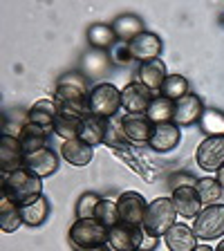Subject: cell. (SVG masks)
<instances>
[{
  "label": "cell",
  "mask_w": 224,
  "mask_h": 251,
  "mask_svg": "<svg viewBox=\"0 0 224 251\" xmlns=\"http://www.w3.org/2000/svg\"><path fill=\"white\" fill-rule=\"evenodd\" d=\"M90 90L92 88L88 85V76L83 72H68L58 78L52 99L56 101L61 112H68V115L85 119L90 115V108H88Z\"/></svg>",
  "instance_id": "obj_1"
},
{
  "label": "cell",
  "mask_w": 224,
  "mask_h": 251,
  "mask_svg": "<svg viewBox=\"0 0 224 251\" xmlns=\"http://www.w3.org/2000/svg\"><path fill=\"white\" fill-rule=\"evenodd\" d=\"M0 193L9 198L11 202H16L18 206L34 202L43 195V177H38L36 173H31L29 168H18L14 173L2 175L0 182Z\"/></svg>",
  "instance_id": "obj_2"
},
{
  "label": "cell",
  "mask_w": 224,
  "mask_h": 251,
  "mask_svg": "<svg viewBox=\"0 0 224 251\" xmlns=\"http://www.w3.org/2000/svg\"><path fill=\"white\" fill-rule=\"evenodd\" d=\"M175 220H177V211H175L173 198H155L148 202V209L141 226H144V231L148 235L164 238V233L175 225Z\"/></svg>",
  "instance_id": "obj_3"
},
{
  "label": "cell",
  "mask_w": 224,
  "mask_h": 251,
  "mask_svg": "<svg viewBox=\"0 0 224 251\" xmlns=\"http://www.w3.org/2000/svg\"><path fill=\"white\" fill-rule=\"evenodd\" d=\"M90 115L101 117V119H115L119 115L121 105V90L115 83H97L92 85L88 97Z\"/></svg>",
  "instance_id": "obj_4"
},
{
  "label": "cell",
  "mask_w": 224,
  "mask_h": 251,
  "mask_svg": "<svg viewBox=\"0 0 224 251\" xmlns=\"http://www.w3.org/2000/svg\"><path fill=\"white\" fill-rule=\"evenodd\" d=\"M68 235L70 242L81 251L108 245V229L103 225H99L97 220H74Z\"/></svg>",
  "instance_id": "obj_5"
},
{
  "label": "cell",
  "mask_w": 224,
  "mask_h": 251,
  "mask_svg": "<svg viewBox=\"0 0 224 251\" xmlns=\"http://www.w3.org/2000/svg\"><path fill=\"white\" fill-rule=\"evenodd\" d=\"M193 231H195V235H198V240H204V242L222 240V235H224V204L204 206L202 213L193 220Z\"/></svg>",
  "instance_id": "obj_6"
},
{
  "label": "cell",
  "mask_w": 224,
  "mask_h": 251,
  "mask_svg": "<svg viewBox=\"0 0 224 251\" xmlns=\"http://www.w3.org/2000/svg\"><path fill=\"white\" fill-rule=\"evenodd\" d=\"M144 238H146L144 226H132L119 222L112 229H108V247L112 251H139Z\"/></svg>",
  "instance_id": "obj_7"
},
{
  "label": "cell",
  "mask_w": 224,
  "mask_h": 251,
  "mask_svg": "<svg viewBox=\"0 0 224 251\" xmlns=\"http://www.w3.org/2000/svg\"><path fill=\"white\" fill-rule=\"evenodd\" d=\"M155 97L157 94L152 90H148L144 83L130 81L121 90V105H124L125 115H146Z\"/></svg>",
  "instance_id": "obj_8"
},
{
  "label": "cell",
  "mask_w": 224,
  "mask_h": 251,
  "mask_svg": "<svg viewBox=\"0 0 224 251\" xmlns=\"http://www.w3.org/2000/svg\"><path fill=\"white\" fill-rule=\"evenodd\" d=\"M117 209H119V220L124 225L141 226L146 209H148V202L137 191H125V193H121L117 198Z\"/></svg>",
  "instance_id": "obj_9"
},
{
  "label": "cell",
  "mask_w": 224,
  "mask_h": 251,
  "mask_svg": "<svg viewBox=\"0 0 224 251\" xmlns=\"http://www.w3.org/2000/svg\"><path fill=\"white\" fill-rule=\"evenodd\" d=\"M195 162L202 171L218 173L224 164V137H204L195 152Z\"/></svg>",
  "instance_id": "obj_10"
},
{
  "label": "cell",
  "mask_w": 224,
  "mask_h": 251,
  "mask_svg": "<svg viewBox=\"0 0 224 251\" xmlns=\"http://www.w3.org/2000/svg\"><path fill=\"white\" fill-rule=\"evenodd\" d=\"M204 101L199 99L198 94L188 92L186 97H182L179 101H175V112H173V124L179 128H188L193 124H199L204 115Z\"/></svg>",
  "instance_id": "obj_11"
},
{
  "label": "cell",
  "mask_w": 224,
  "mask_h": 251,
  "mask_svg": "<svg viewBox=\"0 0 224 251\" xmlns=\"http://www.w3.org/2000/svg\"><path fill=\"white\" fill-rule=\"evenodd\" d=\"M128 47H130L132 61L144 65V63H150V61L159 58V54H162V50H164V41L157 36V34H152V31H144L135 41L128 43Z\"/></svg>",
  "instance_id": "obj_12"
},
{
  "label": "cell",
  "mask_w": 224,
  "mask_h": 251,
  "mask_svg": "<svg viewBox=\"0 0 224 251\" xmlns=\"http://www.w3.org/2000/svg\"><path fill=\"white\" fill-rule=\"evenodd\" d=\"M23 162H25V151L21 146V139L14 135H2V139H0V171H2V175L23 168Z\"/></svg>",
  "instance_id": "obj_13"
},
{
  "label": "cell",
  "mask_w": 224,
  "mask_h": 251,
  "mask_svg": "<svg viewBox=\"0 0 224 251\" xmlns=\"http://www.w3.org/2000/svg\"><path fill=\"white\" fill-rule=\"evenodd\" d=\"M173 204H175V211H177L179 218H198L202 213L204 204L199 200V193L195 186H182L171 191Z\"/></svg>",
  "instance_id": "obj_14"
},
{
  "label": "cell",
  "mask_w": 224,
  "mask_h": 251,
  "mask_svg": "<svg viewBox=\"0 0 224 251\" xmlns=\"http://www.w3.org/2000/svg\"><path fill=\"white\" fill-rule=\"evenodd\" d=\"M119 124L125 139L130 144H148L152 135V128H155L146 115H124L119 119Z\"/></svg>",
  "instance_id": "obj_15"
},
{
  "label": "cell",
  "mask_w": 224,
  "mask_h": 251,
  "mask_svg": "<svg viewBox=\"0 0 224 251\" xmlns=\"http://www.w3.org/2000/svg\"><path fill=\"white\" fill-rule=\"evenodd\" d=\"M23 166L29 168L31 173H36L38 177L45 179V177H50V175H54V173L58 171V155L47 146V148H43V151L27 152Z\"/></svg>",
  "instance_id": "obj_16"
},
{
  "label": "cell",
  "mask_w": 224,
  "mask_h": 251,
  "mask_svg": "<svg viewBox=\"0 0 224 251\" xmlns=\"http://www.w3.org/2000/svg\"><path fill=\"white\" fill-rule=\"evenodd\" d=\"M164 245L168 247V251H193L198 247V235H195L193 226L175 222L164 233Z\"/></svg>",
  "instance_id": "obj_17"
},
{
  "label": "cell",
  "mask_w": 224,
  "mask_h": 251,
  "mask_svg": "<svg viewBox=\"0 0 224 251\" xmlns=\"http://www.w3.org/2000/svg\"><path fill=\"white\" fill-rule=\"evenodd\" d=\"M179 141H182V128L171 121V124H159L152 128L148 146L155 152H168V151H173V148H177Z\"/></svg>",
  "instance_id": "obj_18"
},
{
  "label": "cell",
  "mask_w": 224,
  "mask_h": 251,
  "mask_svg": "<svg viewBox=\"0 0 224 251\" xmlns=\"http://www.w3.org/2000/svg\"><path fill=\"white\" fill-rule=\"evenodd\" d=\"M61 157L70 164V166L83 168V166H88V164L92 162L94 148L88 146L85 141H81L76 137V139H68V141H63L61 144Z\"/></svg>",
  "instance_id": "obj_19"
},
{
  "label": "cell",
  "mask_w": 224,
  "mask_h": 251,
  "mask_svg": "<svg viewBox=\"0 0 224 251\" xmlns=\"http://www.w3.org/2000/svg\"><path fill=\"white\" fill-rule=\"evenodd\" d=\"M108 119H101V117L88 115L83 121H81V128H78V139L85 141L88 146H99V144H105V135H108Z\"/></svg>",
  "instance_id": "obj_20"
},
{
  "label": "cell",
  "mask_w": 224,
  "mask_h": 251,
  "mask_svg": "<svg viewBox=\"0 0 224 251\" xmlns=\"http://www.w3.org/2000/svg\"><path fill=\"white\" fill-rule=\"evenodd\" d=\"M166 76H168V72H166V65H164L162 58L144 63V65H139V70H137V81L144 83L148 90H152L155 94H159Z\"/></svg>",
  "instance_id": "obj_21"
},
{
  "label": "cell",
  "mask_w": 224,
  "mask_h": 251,
  "mask_svg": "<svg viewBox=\"0 0 224 251\" xmlns=\"http://www.w3.org/2000/svg\"><path fill=\"white\" fill-rule=\"evenodd\" d=\"M56 115H58L56 101L54 99H38L36 103L27 110V121H29V124H36V126H43L47 130H52Z\"/></svg>",
  "instance_id": "obj_22"
},
{
  "label": "cell",
  "mask_w": 224,
  "mask_h": 251,
  "mask_svg": "<svg viewBox=\"0 0 224 251\" xmlns=\"http://www.w3.org/2000/svg\"><path fill=\"white\" fill-rule=\"evenodd\" d=\"M18 139H21V146H23V151H25V155L27 152H36V151L47 148L50 130L43 128V126H36V124H29V121H27V124L23 126Z\"/></svg>",
  "instance_id": "obj_23"
},
{
  "label": "cell",
  "mask_w": 224,
  "mask_h": 251,
  "mask_svg": "<svg viewBox=\"0 0 224 251\" xmlns=\"http://www.w3.org/2000/svg\"><path fill=\"white\" fill-rule=\"evenodd\" d=\"M112 29H115L117 38H119L121 43H130V41H135L139 34H144V31H146V27H144V21H141L139 16H135V14H121V16H117V18H115Z\"/></svg>",
  "instance_id": "obj_24"
},
{
  "label": "cell",
  "mask_w": 224,
  "mask_h": 251,
  "mask_svg": "<svg viewBox=\"0 0 224 251\" xmlns=\"http://www.w3.org/2000/svg\"><path fill=\"white\" fill-rule=\"evenodd\" d=\"M88 43L92 50H99V52H108L119 43L112 25H103V23H94L88 29Z\"/></svg>",
  "instance_id": "obj_25"
},
{
  "label": "cell",
  "mask_w": 224,
  "mask_h": 251,
  "mask_svg": "<svg viewBox=\"0 0 224 251\" xmlns=\"http://www.w3.org/2000/svg\"><path fill=\"white\" fill-rule=\"evenodd\" d=\"M23 226V211L16 202L0 193V229L5 233H14Z\"/></svg>",
  "instance_id": "obj_26"
},
{
  "label": "cell",
  "mask_w": 224,
  "mask_h": 251,
  "mask_svg": "<svg viewBox=\"0 0 224 251\" xmlns=\"http://www.w3.org/2000/svg\"><path fill=\"white\" fill-rule=\"evenodd\" d=\"M50 198L47 195H41L38 200H34V202L25 204V206H21L23 211V225L27 226H41L45 225V220L50 218Z\"/></svg>",
  "instance_id": "obj_27"
},
{
  "label": "cell",
  "mask_w": 224,
  "mask_h": 251,
  "mask_svg": "<svg viewBox=\"0 0 224 251\" xmlns=\"http://www.w3.org/2000/svg\"><path fill=\"white\" fill-rule=\"evenodd\" d=\"M173 112H175V101L166 99V97H162V94H157L155 99H152L150 108H148L146 117L150 119L152 126H159V124H171Z\"/></svg>",
  "instance_id": "obj_28"
},
{
  "label": "cell",
  "mask_w": 224,
  "mask_h": 251,
  "mask_svg": "<svg viewBox=\"0 0 224 251\" xmlns=\"http://www.w3.org/2000/svg\"><path fill=\"white\" fill-rule=\"evenodd\" d=\"M81 117H74V115H68V112H61L58 110L56 119H54V126H52V132L56 137H61L63 141L68 139H76L78 137V128H81Z\"/></svg>",
  "instance_id": "obj_29"
},
{
  "label": "cell",
  "mask_w": 224,
  "mask_h": 251,
  "mask_svg": "<svg viewBox=\"0 0 224 251\" xmlns=\"http://www.w3.org/2000/svg\"><path fill=\"white\" fill-rule=\"evenodd\" d=\"M199 130L206 137H224V112L218 108H206L199 119Z\"/></svg>",
  "instance_id": "obj_30"
},
{
  "label": "cell",
  "mask_w": 224,
  "mask_h": 251,
  "mask_svg": "<svg viewBox=\"0 0 224 251\" xmlns=\"http://www.w3.org/2000/svg\"><path fill=\"white\" fill-rule=\"evenodd\" d=\"M188 92H191V85H188V78L182 76V74H168L162 90H159V94L171 101H179Z\"/></svg>",
  "instance_id": "obj_31"
},
{
  "label": "cell",
  "mask_w": 224,
  "mask_h": 251,
  "mask_svg": "<svg viewBox=\"0 0 224 251\" xmlns=\"http://www.w3.org/2000/svg\"><path fill=\"white\" fill-rule=\"evenodd\" d=\"M94 220L103 225L105 229H112L115 225H119V209H117V200L110 198H101L99 206H97V213H94Z\"/></svg>",
  "instance_id": "obj_32"
},
{
  "label": "cell",
  "mask_w": 224,
  "mask_h": 251,
  "mask_svg": "<svg viewBox=\"0 0 224 251\" xmlns=\"http://www.w3.org/2000/svg\"><path fill=\"white\" fill-rule=\"evenodd\" d=\"M195 188H198L199 193V200H202L204 206H211V204H220L218 200L222 198V191L224 188L220 186V182L215 177H202L198 179V184H195Z\"/></svg>",
  "instance_id": "obj_33"
},
{
  "label": "cell",
  "mask_w": 224,
  "mask_h": 251,
  "mask_svg": "<svg viewBox=\"0 0 224 251\" xmlns=\"http://www.w3.org/2000/svg\"><path fill=\"white\" fill-rule=\"evenodd\" d=\"M110 56L105 52H99V50H92L90 54H85L83 58V74L85 76H99V74L108 72L110 68Z\"/></svg>",
  "instance_id": "obj_34"
},
{
  "label": "cell",
  "mask_w": 224,
  "mask_h": 251,
  "mask_svg": "<svg viewBox=\"0 0 224 251\" xmlns=\"http://www.w3.org/2000/svg\"><path fill=\"white\" fill-rule=\"evenodd\" d=\"M101 202V195L99 193H83L81 198L76 200V220H94V213H97V206Z\"/></svg>",
  "instance_id": "obj_35"
},
{
  "label": "cell",
  "mask_w": 224,
  "mask_h": 251,
  "mask_svg": "<svg viewBox=\"0 0 224 251\" xmlns=\"http://www.w3.org/2000/svg\"><path fill=\"white\" fill-rule=\"evenodd\" d=\"M105 146H112V148L128 146V139H125L124 130H121V124H119V121H112V119H110L108 135H105Z\"/></svg>",
  "instance_id": "obj_36"
},
{
  "label": "cell",
  "mask_w": 224,
  "mask_h": 251,
  "mask_svg": "<svg viewBox=\"0 0 224 251\" xmlns=\"http://www.w3.org/2000/svg\"><path fill=\"white\" fill-rule=\"evenodd\" d=\"M110 61L115 63V65H128V63H132V54H130V47H128V43H117L112 50H110Z\"/></svg>",
  "instance_id": "obj_37"
},
{
  "label": "cell",
  "mask_w": 224,
  "mask_h": 251,
  "mask_svg": "<svg viewBox=\"0 0 224 251\" xmlns=\"http://www.w3.org/2000/svg\"><path fill=\"white\" fill-rule=\"evenodd\" d=\"M195 184H198V177H195V175H191V173H175V175H171L168 186H171V191H175V188L195 186Z\"/></svg>",
  "instance_id": "obj_38"
},
{
  "label": "cell",
  "mask_w": 224,
  "mask_h": 251,
  "mask_svg": "<svg viewBox=\"0 0 224 251\" xmlns=\"http://www.w3.org/2000/svg\"><path fill=\"white\" fill-rule=\"evenodd\" d=\"M157 245H159V238H157V235H148L146 233V238H144V242H141L139 251H152Z\"/></svg>",
  "instance_id": "obj_39"
},
{
  "label": "cell",
  "mask_w": 224,
  "mask_h": 251,
  "mask_svg": "<svg viewBox=\"0 0 224 251\" xmlns=\"http://www.w3.org/2000/svg\"><path fill=\"white\" fill-rule=\"evenodd\" d=\"M215 179H218V182H220V186L224 188V164H222V166H220V171L215 173Z\"/></svg>",
  "instance_id": "obj_40"
},
{
  "label": "cell",
  "mask_w": 224,
  "mask_h": 251,
  "mask_svg": "<svg viewBox=\"0 0 224 251\" xmlns=\"http://www.w3.org/2000/svg\"><path fill=\"white\" fill-rule=\"evenodd\" d=\"M193 251H215V249H211L209 245H198V247H195Z\"/></svg>",
  "instance_id": "obj_41"
},
{
  "label": "cell",
  "mask_w": 224,
  "mask_h": 251,
  "mask_svg": "<svg viewBox=\"0 0 224 251\" xmlns=\"http://www.w3.org/2000/svg\"><path fill=\"white\" fill-rule=\"evenodd\" d=\"M76 251H81V249H76ZM88 251H112L108 245H103V247H97V249H88Z\"/></svg>",
  "instance_id": "obj_42"
},
{
  "label": "cell",
  "mask_w": 224,
  "mask_h": 251,
  "mask_svg": "<svg viewBox=\"0 0 224 251\" xmlns=\"http://www.w3.org/2000/svg\"><path fill=\"white\" fill-rule=\"evenodd\" d=\"M215 251H224V238L218 242V247H215Z\"/></svg>",
  "instance_id": "obj_43"
}]
</instances>
